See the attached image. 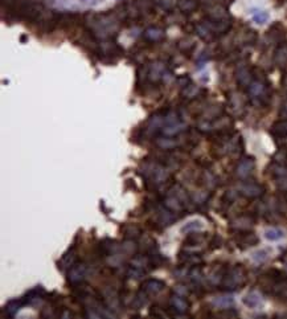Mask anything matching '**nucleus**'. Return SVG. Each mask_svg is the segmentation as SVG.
I'll return each mask as SVG.
<instances>
[{
    "mask_svg": "<svg viewBox=\"0 0 287 319\" xmlns=\"http://www.w3.org/2000/svg\"><path fill=\"white\" fill-rule=\"evenodd\" d=\"M169 305H171V310L175 311L176 315H183V314H185L189 310V302L185 300L182 294H174L171 297Z\"/></svg>",
    "mask_w": 287,
    "mask_h": 319,
    "instance_id": "nucleus-18",
    "label": "nucleus"
},
{
    "mask_svg": "<svg viewBox=\"0 0 287 319\" xmlns=\"http://www.w3.org/2000/svg\"><path fill=\"white\" fill-rule=\"evenodd\" d=\"M90 269L88 267V263L85 262H77L76 265H73L69 270H68V282L72 286H76L79 283L85 282L86 277L89 274Z\"/></svg>",
    "mask_w": 287,
    "mask_h": 319,
    "instance_id": "nucleus-9",
    "label": "nucleus"
},
{
    "mask_svg": "<svg viewBox=\"0 0 287 319\" xmlns=\"http://www.w3.org/2000/svg\"><path fill=\"white\" fill-rule=\"evenodd\" d=\"M118 250H119L118 244H117L116 240H111V238H105V240L101 241V244L98 245V252L101 257L117 256Z\"/></svg>",
    "mask_w": 287,
    "mask_h": 319,
    "instance_id": "nucleus-20",
    "label": "nucleus"
},
{
    "mask_svg": "<svg viewBox=\"0 0 287 319\" xmlns=\"http://www.w3.org/2000/svg\"><path fill=\"white\" fill-rule=\"evenodd\" d=\"M231 105L232 108H233V110L235 112H242L245 108V103L244 101H242L241 96H238V94H236V93H233L231 97Z\"/></svg>",
    "mask_w": 287,
    "mask_h": 319,
    "instance_id": "nucleus-29",
    "label": "nucleus"
},
{
    "mask_svg": "<svg viewBox=\"0 0 287 319\" xmlns=\"http://www.w3.org/2000/svg\"><path fill=\"white\" fill-rule=\"evenodd\" d=\"M268 258V250H258L253 254V260L258 261V262H261V261H265Z\"/></svg>",
    "mask_w": 287,
    "mask_h": 319,
    "instance_id": "nucleus-32",
    "label": "nucleus"
},
{
    "mask_svg": "<svg viewBox=\"0 0 287 319\" xmlns=\"http://www.w3.org/2000/svg\"><path fill=\"white\" fill-rule=\"evenodd\" d=\"M254 158H251V156L242 158L237 165V167H236V175H237L238 178L248 179L251 172H253V170H254Z\"/></svg>",
    "mask_w": 287,
    "mask_h": 319,
    "instance_id": "nucleus-16",
    "label": "nucleus"
},
{
    "mask_svg": "<svg viewBox=\"0 0 287 319\" xmlns=\"http://www.w3.org/2000/svg\"><path fill=\"white\" fill-rule=\"evenodd\" d=\"M254 224V219L248 215H242L231 221V229L235 232H240V230H250V228Z\"/></svg>",
    "mask_w": 287,
    "mask_h": 319,
    "instance_id": "nucleus-19",
    "label": "nucleus"
},
{
    "mask_svg": "<svg viewBox=\"0 0 287 319\" xmlns=\"http://www.w3.org/2000/svg\"><path fill=\"white\" fill-rule=\"evenodd\" d=\"M154 269L150 257L147 254H139V256L132 257L131 261L127 265L126 269V276L132 280H139L149 273L150 270Z\"/></svg>",
    "mask_w": 287,
    "mask_h": 319,
    "instance_id": "nucleus-7",
    "label": "nucleus"
},
{
    "mask_svg": "<svg viewBox=\"0 0 287 319\" xmlns=\"http://www.w3.org/2000/svg\"><path fill=\"white\" fill-rule=\"evenodd\" d=\"M23 306H25V303H24L23 298H19V300H12V301H10V302L7 303L6 311H7V314H8V315L13 316Z\"/></svg>",
    "mask_w": 287,
    "mask_h": 319,
    "instance_id": "nucleus-26",
    "label": "nucleus"
},
{
    "mask_svg": "<svg viewBox=\"0 0 287 319\" xmlns=\"http://www.w3.org/2000/svg\"><path fill=\"white\" fill-rule=\"evenodd\" d=\"M191 203L188 194L185 191L182 185L174 184L171 188H168L167 195H165L164 200H163V205L165 208L171 209L175 214H182L187 209V205Z\"/></svg>",
    "mask_w": 287,
    "mask_h": 319,
    "instance_id": "nucleus-3",
    "label": "nucleus"
},
{
    "mask_svg": "<svg viewBox=\"0 0 287 319\" xmlns=\"http://www.w3.org/2000/svg\"><path fill=\"white\" fill-rule=\"evenodd\" d=\"M258 241H260V238L257 237V234L254 232H250V230H240L235 237L236 245L241 249H248V248L254 247L258 244Z\"/></svg>",
    "mask_w": 287,
    "mask_h": 319,
    "instance_id": "nucleus-10",
    "label": "nucleus"
},
{
    "mask_svg": "<svg viewBox=\"0 0 287 319\" xmlns=\"http://www.w3.org/2000/svg\"><path fill=\"white\" fill-rule=\"evenodd\" d=\"M245 306H248L249 309H255V307H260L262 305L261 297L258 296L257 293H249L244 297L242 300Z\"/></svg>",
    "mask_w": 287,
    "mask_h": 319,
    "instance_id": "nucleus-25",
    "label": "nucleus"
},
{
    "mask_svg": "<svg viewBox=\"0 0 287 319\" xmlns=\"http://www.w3.org/2000/svg\"><path fill=\"white\" fill-rule=\"evenodd\" d=\"M143 37L149 43H159V41H162L164 39V30L159 28V26H150V28L145 31Z\"/></svg>",
    "mask_w": 287,
    "mask_h": 319,
    "instance_id": "nucleus-23",
    "label": "nucleus"
},
{
    "mask_svg": "<svg viewBox=\"0 0 287 319\" xmlns=\"http://www.w3.org/2000/svg\"><path fill=\"white\" fill-rule=\"evenodd\" d=\"M265 237L270 241H278V240H282L284 237V232L279 228H270L265 232Z\"/></svg>",
    "mask_w": 287,
    "mask_h": 319,
    "instance_id": "nucleus-27",
    "label": "nucleus"
},
{
    "mask_svg": "<svg viewBox=\"0 0 287 319\" xmlns=\"http://www.w3.org/2000/svg\"><path fill=\"white\" fill-rule=\"evenodd\" d=\"M248 93L249 97L260 105H268L270 102V84H269L268 78L265 77L264 73H261V74H255L254 73V79L248 88Z\"/></svg>",
    "mask_w": 287,
    "mask_h": 319,
    "instance_id": "nucleus-4",
    "label": "nucleus"
},
{
    "mask_svg": "<svg viewBox=\"0 0 287 319\" xmlns=\"http://www.w3.org/2000/svg\"><path fill=\"white\" fill-rule=\"evenodd\" d=\"M77 262H78V258H77V247L76 245H72V247L64 253V256L60 258L57 265H59V269L61 270V272H68V270H69L73 265H76Z\"/></svg>",
    "mask_w": 287,
    "mask_h": 319,
    "instance_id": "nucleus-12",
    "label": "nucleus"
},
{
    "mask_svg": "<svg viewBox=\"0 0 287 319\" xmlns=\"http://www.w3.org/2000/svg\"><path fill=\"white\" fill-rule=\"evenodd\" d=\"M282 261H283V263H284V268H286V270H287V256H284L283 258H282Z\"/></svg>",
    "mask_w": 287,
    "mask_h": 319,
    "instance_id": "nucleus-35",
    "label": "nucleus"
},
{
    "mask_svg": "<svg viewBox=\"0 0 287 319\" xmlns=\"http://www.w3.org/2000/svg\"><path fill=\"white\" fill-rule=\"evenodd\" d=\"M238 192L248 199L261 198L265 192V187L254 180H242L238 184Z\"/></svg>",
    "mask_w": 287,
    "mask_h": 319,
    "instance_id": "nucleus-8",
    "label": "nucleus"
},
{
    "mask_svg": "<svg viewBox=\"0 0 287 319\" xmlns=\"http://www.w3.org/2000/svg\"><path fill=\"white\" fill-rule=\"evenodd\" d=\"M202 256L192 252V250H183L179 253V262L182 267H197L202 263Z\"/></svg>",
    "mask_w": 287,
    "mask_h": 319,
    "instance_id": "nucleus-17",
    "label": "nucleus"
},
{
    "mask_svg": "<svg viewBox=\"0 0 287 319\" xmlns=\"http://www.w3.org/2000/svg\"><path fill=\"white\" fill-rule=\"evenodd\" d=\"M233 302H235V300H233L232 297H220V298L213 301V303H215L216 306L221 307V309H228L229 306L233 305Z\"/></svg>",
    "mask_w": 287,
    "mask_h": 319,
    "instance_id": "nucleus-30",
    "label": "nucleus"
},
{
    "mask_svg": "<svg viewBox=\"0 0 287 319\" xmlns=\"http://www.w3.org/2000/svg\"><path fill=\"white\" fill-rule=\"evenodd\" d=\"M251 16H253V20H254L257 24H264L268 21L269 15L264 11H251Z\"/></svg>",
    "mask_w": 287,
    "mask_h": 319,
    "instance_id": "nucleus-31",
    "label": "nucleus"
},
{
    "mask_svg": "<svg viewBox=\"0 0 287 319\" xmlns=\"http://www.w3.org/2000/svg\"><path fill=\"white\" fill-rule=\"evenodd\" d=\"M165 287V283L160 280H156V278H150V280H146L140 286V290L146 296L149 297H155L159 293H162Z\"/></svg>",
    "mask_w": 287,
    "mask_h": 319,
    "instance_id": "nucleus-13",
    "label": "nucleus"
},
{
    "mask_svg": "<svg viewBox=\"0 0 287 319\" xmlns=\"http://www.w3.org/2000/svg\"><path fill=\"white\" fill-rule=\"evenodd\" d=\"M281 84H282V89H283V92L286 93V96H287V69L283 72V76H282Z\"/></svg>",
    "mask_w": 287,
    "mask_h": 319,
    "instance_id": "nucleus-34",
    "label": "nucleus"
},
{
    "mask_svg": "<svg viewBox=\"0 0 287 319\" xmlns=\"http://www.w3.org/2000/svg\"><path fill=\"white\" fill-rule=\"evenodd\" d=\"M203 229V224L202 221H197V220H193V221H189L182 228V232L183 233H192V232H198V230Z\"/></svg>",
    "mask_w": 287,
    "mask_h": 319,
    "instance_id": "nucleus-28",
    "label": "nucleus"
},
{
    "mask_svg": "<svg viewBox=\"0 0 287 319\" xmlns=\"http://www.w3.org/2000/svg\"><path fill=\"white\" fill-rule=\"evenodd\" d=\"M279 117L282 119H287V97L283 102H282L281 109H279Z\"/></svg>",
    "mask_w": 287,
    "mask_h": 319,
    "instance_id": "nucleus-33",
    "label": "nucleus"
},
{
    "mask_svg": "<svg viewBox=\"0 0 287 319\" xmlns=\"http://www.w3.org/2000/svg\"><path fill=\"white\" fill-rule=\"evenodd\" d=\"M248 281V274L246 270L242 265H235V267L228 268L224 274L221 283L218 285L220 289L225 290V291H233L240 287H242Z\"/></svg>",
    "mask_w": 287,
    "mask_h": 319,
    "instance_id": "nucleus-5",
    "label": "nucleus"
},
{
    "mask_svg": "<svg viewBox=\"0 0 287 319\" xmlns=\"http://www.w3.org/2000/svg\"><path fill=\"white\" fill-rule=\"evenodd\" d=\"M207 241V237L204 233H197V232H192L188 233L187 238L184 240V248H187L188 250H193L195 248L203 247Z\"/></svg>",
    "mask_w": 287,
    "mask_h": 319,
    "instance_id": "nucleus-21",
    "label": "nucleus"
},
{
    "mask_svg": "<svg viewBox=\"0 0 287 319\" xmlns=\"http://www.w3.org/2000/svg\"><path fill=\"white\" fill-rule=\"evenodd\" d=\"M139 174L149 187H160L169 179L167 166L158 159L145 161L139 168Z\"/></svg>",
    "mask_w": 287,
    "mask_h": 319,
    "instance_id": "nucleus-1",
    "label": "nucleus"
},
{
    "mask_svg": "<svg viewBox=\"0 0 287 319\" xmlns=\"http://www.w3.org/2000/svg\"><path fill=\"white\" fill-rule=\"evenodd\" d=\"M93 52L103 63H117L123 55V49L111 40H98Z\"/></svg>",
    "mask_w": 287,
    "mask_h": 319,
    "instance_id": "nucleus-6",
    "label": "nucleus"
},
{
    "mask_svg": "<svg viewBox=\"0 0 287 319\" xmlns=\"http://www.w3.org/2000/svg\"><path fill=\"white\" fill-rule=\"evenodd\" d=\"M178 219H179L178 214L172 212L171 209H168V208H165V207L158 208L155 212V217H154L155 223L158 224L159 227H162V228L168 227V225L175 223Z\"/></svg>",
    "mask_w": 287,
    "mask_h": 319,
    "instance_id": "nucleus-11",
    "label": "nucleus"
},
{
    "mask_svg": "<svg viewBox=\"0 0 287 319\" xmlns=\"http://www.w3.org/2000/svg\"><path fill=\"white\" fill-rule=\"evenodd\" d=\"M274 63L281 68H287V44H279L274 53Z\"/></svg>",
    "mask_w": 287,
    "mask_h": 319,
    "instance_id": "nucleus-24",
    "label": "nucleus"
},
{
    "mask_svg": "<svg viewBox=\"0 0 287 319\" xmlns=\"http://www.w3.org/2000/svg\"><path fill=\"white\" fill-rule=\"evenodd\" d=\"M261 289L265 293L281 300H287V276L279 270H270L262 276Z\"/></svg>",
    "mask_w": 287,
    "mask_h": 319,
    "instance_id": "nucleus-2",
    "label": "nucleus"
},
{
    "mask_svg": "<svg viewBox=\"0 0 287 319\" xmlns=\"http://www.w3.org/2000/svg\"><path fill=\"white\" fill-rule=\"evenodd\" d=\"M121 230H122L123 237H125L126 240L130 241H136L138 238H140L143 234L142 228L138 227L136 224H126L125 227H122Z\"/></svg>",
    "mask_w": 287,
    "mask_h": 319,
    "instance_id": "nucleus-22",
    "label": "nucleus"
},
{
    "mask_svg": "<svg viewBox=\"0 0 287 319\" xmlns=\"http://www.w3.org/2000/svg\"><path fill=\"white\" fill-rule=\"evenodd\" d=\"M236 79H237V84L241 88L248 89L250 84L253 83V79H254V70H251L248 66H240L236 70Z\"/></svg>",
    "mask_w": 287,
    "mask_h": 319,
    "instance_id": "nucleus-15",
    "label": "nucleus"
},
{
    "mask_svg": "<svg viewBox=\"0 0 287 319\" xmlns=\"http://www.w3.org/2000/svg\"><path fill=\"white\" fill-rule=\"evenodd\" d=\"M45 296H46V291L43 289L41 286H36L31 289L28 293L25 294V297H23L24 303L26 305H30V306H37L40 303L43 302L45 300Z\"/></svg>",
    "mask_w": 287,
    "mask_h": 319,
    "instance_id": "nucleus-14",
    "label": "nucleus"
}]
</instances>
